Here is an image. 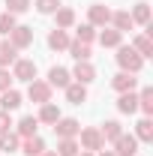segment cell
Instances as JSON below:
<instances>
[{
    "mask_svg": "<svg viewBox=\"0 0 153 156\" xmlns=\"http://www.w3.org/2000/svg\"><path fill=\"white\" fill-rule=\"evenodd\" d=\"M75 39H78V42H87V45H90V42L96 39V27H93V24H81V27L75 30Z\"/></svg>",
    "mask_w": 153,
    "mask_h": 156,
    "instance_id": "4dcf8cb0",
    "label": "cell"
},
{
    "mask_svg": "<svg viewBox=\"0 0 153 156\" xmlns=\"http://www.w3.org/2000/svg\"><path fill=\"white\" fill-rule=\"evenodd\" d=\"M72 84V72L69 69H63V66H51L48 69V87L54 90V87H60V90H66Z\"/></svg>",
    "mask_w": 153,
    "mask_h": 156,
    "instance_id": "8992f818",
    "label": "cell"
},
{
    "mask_svg": "<svg viewBox=\"0 0 153 156\" xmlns=\"http://www.w3.org/2000/svg\"><path fill=\"white\" fill-rule=\"evenodd\" d=\"M78 156H93V153H87V150H78Z\"/></svg>",
    "mask_w": 153,
    "mask_h": 156,
    "instance_id": "8d00e7d4",
    "label": "cell"
},
{
    "mask_svg": "<svg viewBox=\"0 0 153 156\" xmlns=\"http://www.w3.org/2000/svg\"><path fill=\"white\" fill-rule=\"evenodd\" d=\"M15 60H18V48H15L12 42H0V69L12 66Z\"/></svg>",
    "mask_w": 153,
    "mask_h": 156,
    "instance_id": "ac0fdd59",
    "label": "cell"
},
{
    "mask_svg": "<svg viewBox=\"0 0 153 156\" xmlns=\"http://www.w3.org/2000/svg\"><path fill=\"white\" fill-rule=\"evenodd\" d=\"M72 78H75L78 84H90V81L96 78V69L90 66V60H78L75 69H72Z\"/></svg>",
    "mask_w": 153,
    "mask_h": 156,
    "instance_id": "30bf717a",
    "label": "cell"
},
{
    "mask_svg": "<svg viewBox=\"0 0 153 156\" xmlns=\"http://www.w3.org/2000/svg\"><path fill=\"white\" fill-rule=\"evenodd\" d=\"M111 21H114V30H120V33H126V30H132L135 21L129 12H111Z\"/></svg>",
    "mask_w": 153,
    "mask_h": 156,
    "instance_id": "d4e9b609",
    "label": "cell"
},
{
    "mask_svg": "<svg viewBox=\"0 0 153 156\" xmlns=\"http://www.w3.org/2000/svg\"><path fill=\"white\" fill-rule=\"evenodd\" d=\"M36 120H39V123H51V126H54V123L60 120V108L54 105V102H45V105H39Z\"/></svg>",
    "mask_w": 153,
    "mask_h": 156,
    "instance_id": "5bb4252c",
    "label": "cell"
},
{
    "mask_svg": "<svg viewBox=\"0 0 153 156\" xmlns=\"http://www.w3.org/2000/svg\"><path fill=\"white\" fill-rule=\"evenodd\" d=\"M87 24H93V27H105L108 21H111V9L108 6H102V3H93L90 6V12H87Z\"/></svg>",
    "mask_w": 153,
    "mask_h": 156,
    "instance_id": "9c48e42d",
    "label": "cell"
},
{
    "mask_svg": "<svg viewBox=\"0 0 153 156\" xmlns=\"http://www.w3.org/2000/svg\"><path fill=\"white\" fill-rule=\"evenodd\" d=\"M117 111H120V114H135V111H138V96H135V90L120 93V99H117Z\"/></svg>",
    "mask_w": 153,
    "mask_h": 156,
    "instance_id": "9a60e30c",
    "label": "cell"
},
{
    "mask_svg": "<svg viewBox=\"0 0 153 156\" xmlns=\"http://www.w3.org/2000/svg\"><path fill=\"white\" fill-rule=\"evenodd\" d=\"M9 87H12V72L9 69H0V93L9 90Z\"/></svg>",
    "mask_w": 153,
    "mask_h": 156,
    "instance_id": "d590c367",
    "label": "cell"
},
{
    "mask_svg": "<svg viewBox=\"0 0 153 156\" xmlns=\"http://www.w3.org/2000/svg\"><path fill=\"white\" fill-rule=\"evenodd\" d=\"M138 108H141L147 117L153 114V87H144V90H141V96H138Z\"/></svg>",
    "mask_w": 153,
    "mask_h": 156,
    "instance_id": "f546056e",
    "label": "cell"
},
{
    "mask_svg": "<svg viewBox=\"0 0 153 156\" xmlns=\"http://www.w3.org/2000/svg\"><path fill=\"white\" fill-rule=\"evenodd\" d=\"M27 96L30 102H36V105H45V102H51V87H48V81H30V87H27Z\"/></svg>",
    "mask_w": 153,
    "mask_h": 156,
    "instance_id": "277c9868",
    "label": "cell"
},
{
    "mask_svg": "<svg viewBox=\"0 0 153 156\" xmlns=\"http://www.w3.org/2000/svg\"><path fill=\"white\" fill-rule=\"evenodd\" d=\"M21 153H24V156H42V153H45V141H42L39 135L24 138V141H21Z\"/></svg>",
    "mask_w": 153,
    "mask_h": 156,
    "instance_id": "4fadbf2b",
    "label": "cell"
},
{
    "mask_svg": "<svg viewBox=\"0 0 153 156\" xmlns=\"http://www.w3.org/2000/svg\"><path fill=\"white\" fill-rule=\"evenodd\" d=\"M18 105H21V93L18 90H12V87L3 90V96H0V111H15Z\"/></svg>",
    "mask_w": 153,
    "mask_h": 156,
    "instance_id": "d6986e66",
    "label": "cell"
},
{
    "mask_svg": "<svg viewBox=\"0 0 153 156\" xmlns=\"http://www.w3.org/2000/svg\"><path fill=\"white\" fill-rule=\"evenodd\" d=\"M111 87H114L117 93H129V90L138 87V78H135L132 72H120V75L111 78Z\"/></svg>",
    "mask_w": 153,
    "mask_h": 156,
    "instance_id": "8fae6325",
    "label": "cell"
},
{
    "mask_svg": "<svg viewBox=\"0 0 153 156\" xmlns=\"http://www.w3.org/2000/svg\"><path fill=\"white\" fill-rule=\"evenodd\" d=\"M66 99L72 102V105H81V102H87V84H69L66 87Z\"/></svg>",
    "mask_w": 153,
    "mask_h": 156,
    "instance_id": "7402d4cb",
    "label": "cell"
},
{
    "mask_svg": "<svg viewBox=\"0 0 153 156\" xmlns=\"http://www.w3.org/2000/svg\"><path fill=\"white\" fill-rule=\"evenodd\" d=\"M66 51H69V54H72V57L75 60H90V54H93V51H90V45H87V42H69V48H66Z\"/></svg>",
    "mask_w": 153,
    "mask_h": 156,
    "instance_id": "83f0119b",
    "label": "cell"
},
{
    "mask_svg": "<svg viewBox=\"0 0 153 156\" xmlns=\"http://www.w3.org/2000/svg\"><path fill=\"white\" fill-rule=\"evenodd\" d=\"M12 30H15V15L3 12V15H0V33H3V36H9Z\"/></svg>",
    "mask_w": 153,
    "mask_h": 156,
    "instance_id": "d6a6232c",
    "label": "cell"
},
{
    "mask_svg": "<svg viewBox=\"0 0 153 156\" xmlns=\"http://www.w3.org/2000/svg\"><path fill=\"white\" fill-rule=\"evenodd\" d=\"M42 156H57V153H54V150H45V153H42Z\"/></svg>",
    "mask_w": 153,
    "mask_h": 156,
    "instance_id": "f35d334b",
    "label": "cell"
},
{
    "mask_svg": "<svg viewBox=\"0 0 153 156\" xmlns=\"http://www.w3.org/2000/svg\"><path fill=\"white\" fill-rule=\"evenodd\" d=\"M120 42H123V33L114 30V27H105V30L99 33V45H102V48H117Z\"/></svg>",
    "mask_w": 153,
    "mask_h": 156,
    "instance_id": "e0dca14e",
    "label": "cell"
},
{
    "mask_svg": "<svg viewBox=\"0 0 153 156\" xmlns=\"http://www.w3.org/2000/svg\"><path fill=\"white\" fill-rule=\"evenodd\" d=\"M9 42H12L15 48H30V45H33V27L15 24V30L9 33Z\"/></svg>",
    "mask_w": 153,
    "mask_h": 156,
    "instance_id": "ba28073f",
    "label": "cell"
},
{
    "mask_svg": "<svg viewBox=\"0 0 153 156\" xmlns=\"http://www.w3.org/2000/svg\"><path fill=\"white\" fill-rule=\"evenodd\" d=\"M30 9V0H6V12L9 15H21Z\"/></svg>",
    "mask_w": 153,
    "mask_h": 156,
    "instance_id": "1f68e13d",
    "label": "cell"
},
{
    "mask_svg": "<svg viewBox=\"0 0 153 156\" xmlns=\"http://www.w3.org/2000/svg\"><path fill=\"white\" fill-rule=\"evenodd\" d=\"M135 138L144 141V144H150V141H153V120H150V117L138 120V126H135Z\"/></svg>",
    "mask_w": 153,
    "mask_h": 156,
    "instance_id": "603a6c76",
    "label": "cell"
},
{
    "mask_svg": "<svg viewBox=\"0 0 153 156\" xmlns=\"http://www.w3.org/2000/svg\"><path fill=\"white\" fill-rule=\"evenodd\" d=\"M132 48L141 54V57L147 60V57H153V42H150V33H144V36H135V42H132Z\"/></svg>",
    "mask_w": 153,
    "mask_h": 156,
    "instance_id": "cb8c5ba5",
    "label": "cell"
},
{
    "mask_svg": "<svg viewBox=\"0 0 153 156\" xmlns=\"http://www.w3.org/2000/svg\"><path fill=\"white\" fill-rule=\"evenodd\" d=\"M117 63H120L123 72H132V75H138L144 69V57L135 51L132 45H117Z\"/></svg>",
    "mask_w": 153,
    "mask_h": 156,
    "instance_id": "6da1fadb",
    "label": "cell"
},
{
    "mask_svg": "<svg viewBox=\"0 0 153 156\" xmlns=\"http://www.w3.org/2000/svg\"><path fill=\"white\" fill-rule=\"evenodd\" d=\"M138 153V138L120 132V138H114V156H135Z\"/></svg>",
    "mask_w": 153,
    "mask_h": 156,
    "instance_id": "5b68a950",
    "label": "cell"
},
{
    "mask_svg": "<svg viewBox=\"0 0 153 156\" xmlns=\"http://www.w3.org/2000/svg\"><path fill=\"white\" fill-rule=\"evenodd\" d=\"M99 156H114V150H105V153H99Z\"/></svg>",
    "mask_w": 153,
    "mask_h": 156,
    "instance_id": "74e56055",
    "label": "cell"
},
{
    "mask_svg": "<svg viewBox=\"0 0 153 156\" xmlns=\"http://www.w3.org/2000/svg\"><path fill=\"white\" fill-rule=\"evenodd\" d=\"M33 6H36L42 15H51V12H57V6H60V3H57V0H36Z\"/></svg>",
    "mask_w": 153,
    "mask_h": 156,
    "instance_id": "836d02e7",
    "label": "cell"
},
{
    "mask_svg": "<svg viewBox=\"0 0 153 156\" xmlns=\"http://www.w3.org/2000/svg\"><path fill=\"white\" fill-rule=\"evenodd\" d=\"M78 135H81V144H78V147H81V150H87V153H96V150H102V147H105V138H102V132H99L96 126L81 129Z\"/></svg>",
    "mask_w": 153,
    "mask_h": 156,
    "instance_id": "7a4b0ae2",
    "label": "cell"
},
{
    "mask_svg": "<svg viewBox=\"0 0 153 156\" xmlns=\"http://www.w3.org/2000/svg\"><path fill=\"white\" fill-rule=\"evenodd\" d=\"M36 129H39V120L33 114H27V117L18 120V129H15V132H18L21 138H30V135H36Z\"/></svg>",
    "mask_w": 153,
    "mask_h": 156,
    "instance_id": "44dd1931",
    "label": "cell"
},
{
    "mask_svg": "<svg viewBox=\"0 0 153 156\" xmlns=\"http://www.w3.org/2000/svg\"><path fill=\"white\" fill-rule=\"evenodd\" d=\"M18 147H21V135H18V132L9 129V132L0 135V153H15Z\"/></svg>",
    "mask_w": 153,
    "mask_h": 156,
    "instance_id": "2e32d148",
    "label": "cell"
},
{
    "mask_svg": "<svg viewBox=\"0 0 153 156\" xmlns=\"http://www.w3.org/2000/svg\"><path fill=\"white\" fill-rule=\"evenodd\" d=\"M69 42H72L69 33H66V30H60V27H54V30L48 33V48H54V51H66V48H69Z\"/></svg>",
    "mask_w": 153,
    "mask_h": 156,
    "instance_id": "7c38bea8",
    "label": "cell"
},
{
    "mask_svg": "<svg viewBox=\"0 0 153 156\" xmlns=\"http://www.w3.org/2000/svg\"><path fill=\"white\" fill-rule=\"evenodd\" d=\"M54 18H57V27H60V30H69V27L75 24V9H69V6H57Z\"/></svg>",
    "mask_w": 153,
    "mask_h": 156,
    "instance_id": "ffe728a7",
    "label": "cell"
},
{
    "mask_svg": "<svg viewBox=\"0 0 153 156\" xmlns=\"http://www.w3.org/2000/svg\"><path fill=\"white\" fill-rule=\"evenodd\" d=\"M78 150H81V147H78L75 138H60L54 153H57V156H78Z\"/></svg>",
    "mask_w": 153,
    "mask_h": 156,
    "instance_id": "484cf974",
    "label": "cell"
},
{
    "mask_svg": "<svg viewBox=\"0 0 153 156\" xmlns=\"http://www.w3.org/2000/svg\"><path fill=\"white\" fill-rule=\"evenodd\" d=\"M81 132V123H78L75 117H60L57 123H54V135L57 138H75Z\"/></svg>",
    "mask_w": 153,
    "mask_h": 156,
    "instance_id": "52a82bcc",
    "label": "cell"
},
{
    "mask_svg": "<svg viewBox=\"0 0 153 156\" xmlns=\"http://www.w3.org/2000/svg\"><path fill=\"white\" fill-rule=\"evenodd\" d=\"M129 15H132L135 24H144V27H150V3H138Z\"/></svg>",
    "mask_w": 153,
    "mask_h": 156,
    "instance_id": "4316f807",
    "label": "cell"
},
{
    "mask_svg": "<svg viewBox=\"0 0 153 156\" xmlns=\"http://www.w3.org/2000/svg\"><path fill=\"white\" fill-rule=\"evenodd\" d=\"M99 132H102V138H105V141H114V138H120L123 126H120L117 120H105V123L99 126Z\"/></svg>",
    "mask_w": 153,
    "mask_h": 156,
    "instance_id": "f1b7e54d",
    "label": "cell"
},
{
    "mask_svg": "<svg viewBox=\"0 0 153 156\" xmlns=\"http://www.w3.org/2000/svg\"><path fill=\"white\" fill-rule=\"evenodd\" d=\"M12 126H15V123H12V117H9V111H0V135H3V132H9Z\"/></svg>",
    "mask_w": 153,
    "mask_h": 156,
    "instance_id": "e575fe53",
    "label": "cell"
},
{
    "mask_svg": "<svg viewBox=\"0 0 153 156\" xmlns=\"http://www.w3.org/2000/svg\"><path fill=\"white\" fill-rule=\"evenodd\" d=\"M12 78H15V81H27V84H30V81L36 78V63H33V60H27V57H18L15 63H12Z\"/></svg>",
    "mask_w": 153,
    "mask_h": 156,
    "instance_id": "3957f363",
    "label": "cell"
}]
</instances>
